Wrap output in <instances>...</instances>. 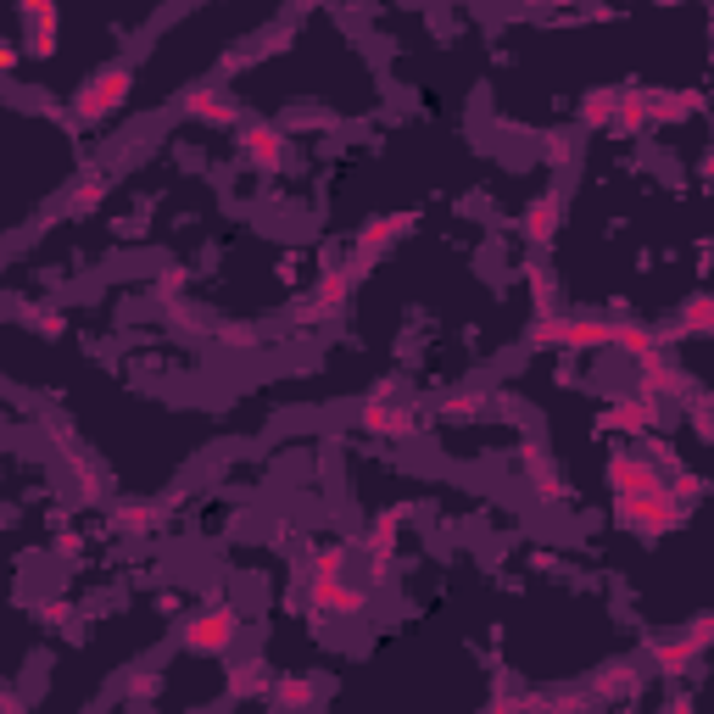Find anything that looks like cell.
I'll list each match as a JSON object with an SVG mask.
<instances>
[{
  "label": "cell",
  "mask_w": 714,
  "mask_h": 714,
  "mask_svg": "<svg viewBox=\"0 0 714 714\" xmlns=\"http://www.w3.org/2000/svg\"><path fill=\"white\" fill-rule=\"evenodd\" d=\"M129 89H134V67H101L96 78L78 89L73 112H78L84 123H101V118H112V112L129 101Z\"/></svg>",
  "instance_id": "cell-1"
},
{
  "label": "cell",
  "mask_w": 714,
  "mask_h": 714,
  "mask_svg": "<svg viewBox=\"0 0 714 714\" xmlns=\"http://www.w3.org/2000/svg\"><path fill=\"white\" fill-rule=\"evenodd\" d=\"M240 637V614L229 608V603H218V608H202L196 619H185L178 625V642H185V653H224L229 642Z\"/></svg>",
  "instance_id": "cell-2"
},
{
  "label": "cell",
  "mask_w": 714,
  "mask_h": 714,
  "mask_svg": "<svg viewBox=\"0 0 714 714\" xmlns=\"http://www.w3.org/2000/svg\"><path fill=\"white\" fill-rule=\"evenodd\" d=\"M619 502V524H631L642 536H664L681 524V502L659 486V491H637V497H614Z\"/></svg>",
  "instance_id": "cell-3"
},
{
  "label": "cell",
  "mask_w": 714,
  "mask_h": 714,
  "mask_svg": "<svg viewBox=\"0 0 714 714\" xmlns=\"http://www.w3.org/2000/svg\"><path fill=\"white\" fill-rule=\"evenodd\" d=\"M530 340L536 346H575V351L586 346L592 351V346L614 340V324L608 318H559V313H548L542 324H530Z\"/></svg>",
  "instance_id": "cell-4"
},
{
  "label": "cell",
  "mask_w": 714,
  "mask_h": 714,
  "mask_svg": "<svg viewBox=\"0 0 714 714\" xmlns=\"http://www.w3.org/2000/svg\"><path fill=\"white\" fill-rule=\"evenodd\" d=\"M708 642H714V619L697 614L686 637H659L648 653H653V670H664V675H686V670L708 653Z\"/></svg>",
  "instance_id": "cell-5"
},
{
  "label": "cell",
  "mask_w": 714,
  "mask_h": 714,
  "mask_svg": "<svg viewBox=\"0 0 714 714\" xmlns=\"http://www.w3.org/2000/svg\"><path fill=\"white\" fill-rule=\"evenodd\" d=\"M664 486V469L637 458V453H614L608 458V491L614 497H637V491H659Z\"/></svg>",
  "instance_id": "cell-6"
},
{
  "label": "cell",
  "mask_w": 714,
  "mask_h": 714,
  "mask_svg": "<svg viewBox=\"0 0 714 714\" xmlns=\"http://www.w3.org/2000/svg\"><path fill=\"white\" fill-rule=\"evenodd\" d=\"M357 424H364L369 435H397V441H402V435L413 430V408L397 402L391 391H375V397L364 402V413H357Z\"/></svg>",
  "instance_id": "cell-7"
},
{
  "label": "cell",
  "mask_w": 714,
  "mask_h": 714,
  "mask_svg": "<svg viewBox=\"0 0 714 714\" xmlns=\"http://www.w3.org/2000/svg\"><path fill=\"white\" fill-rule=\"evenodd\" d=\"M369 608V592L364 586H351V581H313V614H340V619H351V614H364Z\"/></svg>",
  "instance_id": "cell-8"
},
{
  "label": "cell",
  "mask_w": 714,
  "mask_h": 714,
  "mask_svg": "<svg viewBox=\"0 0 714 714\" xmlns=\"http://www.w3.org/2000/svg\"><path fill=\"white\" fill-rule=\"evenodd\" d=\"M240 145H246V162H251L257 173H274V167L285 162V134L268 129V123H246Z\"/></svg>",
  "instance_id": "cell-9"
},
{
  "label": "cell",
  "mask_w": 714,
  "mask_h": 714,
  "mask_svg": "<svg viewBox=\"0 0 714 714\" xmlns=\"http://www.w3.org/2000/svg\"><path fill=\"white\" fill-rule=\"evenodd\" d=\"M185 118H196V123H213V129H229V123H235V107H229V96H224V89H207V84H196V89H185Z\"/></svg>",
  "instance_id": "cell-10"
},
{
  "label": "cell",
  "mask_w": 714,
  "mask_h": 714,
  "mask_svg": "<svg viewBox=\"0 0 714 714\" xmlns=\"http://www.w3.org/2000/svg\"><path fill=\"white\" fill-rule=\"evenodd\" d=\"M23 23H29V51L51 56L56 51V7L51 0H23Z\"/></svg>",
  "instance_id": "cell-11"
},
{
  "label": "cell",
  "mask_w": 714,
  "mask_h": 714,
  "mask_svg": "<svg viewBox=\"0 0 714 714\" xmlns=\"http://www.w3.org/2000/svg\"><path fill=\"white\" fill-rule=\"evenodd\" d=\"M637 375H642V397H675L681 391V375H675V364H670L664 351L637 357Z\"/></svg>",
  "instance_id": "cell-12"
},
{
  "label": "cell",
  "mask_w": 714,
  "mask_h": 714,
  "mask_svg": "<svg viewBox=\"0 0 714 714\" xmlns=\"http://www.w3.org/2000/svg\"><path fill=\"white\" fill-rule=\"evenodd\" d=\"M703 107V96L697 89H659V96H648V123H681V118H692Z\"/></svg>",
  "instance_id": "cell-13"
},
{
  "label": "cell",
  "mask_w": 714,
  "mask_h": 714,
  "mask_svg": "<svg viewBox=\"0 0 714 714\" xmlns=\"http://www.w3.org/2000/svg\"><path fill=\"white\" fill-rule=\"evenodd\" d=\"M653 419H659V402H653V397H631V402H614V408L603 413V424H608V430H625V435L648 430Z\"/></svg>",
  "instance_id": "cell-14"
},
{
  "label": "cell",
  "mask_w": 714,
  "mask_h": 714,
  "mask_svg": "<svg viewBox=\"0 0 714 714\" xmlns=\"http://www.w3.org/2000/svg\"><path fill=\"white\" fill-rule=\"evenodd\" d=\"M397 530H402V508H386L375 524H369V559L380 564V570H391V553H397Z\"/></svg>",
  "instance_id": "cell-15"
},
{
  "label": "cell",
  "mask_w": 714,
  "mask_h": 714,
  "mask_svg": "<svg viewBox=\"0 0 714 714\" xmlns=\"http://www.w3.org/2000/svg\"><path fill=\"white\" fill-rule=\"evenodd\" d=\"M619 134H642L648 129V89H619L614 96V123Z\"/></svg>",
  "instance_id": "cell-16"
},
{
  "label": "cell",
  "mask_w": 714,
  "mask_h": 714,
  "mask_svg": "<svg viewBox=\"0 0 714 714\" xmlns=\"http://www.w3.org/2000/svg\"><path fill=\"white\" fill-rule=\"evenodd\" d=\"M346 302H351V274H346V268H324L318 285H313V307L318 313H340Z\"/></svg>",
  "instance_id": "cell-17"
},
{
  "label": "cell",
  "mask_w": 714,
  "mask_h": 714,
  "mask_svg": "<svg viewBox=\"0 0 714 714\" xmlns=\"http://www.w3.org/2000/svg\"><path fill=\"white\" fill-rule=\"evenodd\" d=\"M408 213H380V218H369L364 229H357V246H364V251H386L397 235H408Z\"/></svg>",
  "instance_id": "cell-18"
},
{
  "label": "cell",
  "mask_w": 714,
  "mask_h": 714,
  "mask_svg": "<svg viewBox=\"0 0 714 714\" xmlns=\"http://www.w3.org/2000/svg\"><path fill=\"white\" fill-rule=\"evenodd\" d=\"M524 235H530L536 246H548V240L559 235V202H553V196H542V202L524 207Z\"/></svg>",
  "instance_id": "cell-19"
},
{
  "label": "cell",
  "mask_w": 714,
  "mask_h": 714,
  "mask_svg": "<svg viewBox=\"0 0 714 714\" xmlns=\"http://www.w3.org/2000/svg\"><path fill=\"white\" fill-rule=\"evenodd\" d=\"M107 202V173L101 167H84L78 185H73V213H96Z\"/></svg>",
  "instance_id": "cell-20"
},
{
  "label": "cell",
  "mask_w": 714,
  "mask_h": 714,
  "mask_svg": "<svg viewBox=\"0 0 714 714\" xmlns=\"http://www.w3.org/2000/svg\"><path fill=\"white\" fill-rule=\"evenodd\" d=\"M608 346H619L625 357H648V351H659V335L648 329V324H614V340Z\"/></svg>",
  "instance_id": "cell-21"
},
{
  "label": "cell",
  "mask_w": 714,
  "mask_h": 714,
  "mask_svg": "<svg viewBox=\"0 0 714 714\" xmlns=\"http://www.w3.org/2000/svg\"><path fill=\"white\" fill-rule=\"evenodd\" d=\"M614 96H619V89H592V96L581 101V123L586 129H608L614 123Z\"/></svg>",
  "instance_id": "cell-22"
},
{
  "label": "cell",
  "mask_w": 714,
  "mask_h": 714,
  "mask_svg": "<svg viewBox=\"0 0 714 714\" xmlns=\"http://www.w3.org/2000/svg\"><path fill=\"white\" fill-rule=\"evenodd\" d=\"M681 324H686L692 335H708V329H714V296H708V291H692L686 307H681Z\"/></svg>",
  "instance_id": "cell-23"
},
{
  "label": "cell",
  "mask_w": 714,
  "mask_h": 714,
  "mask_svg": "<svg viewBox=\"0 0 714 714\" xmlns=\"http://www.w3.org/2000/svg\"><path fill=\"white\" fill-rule=\"evenodd\" d=\"M112 524H118V530H134V536H151V530H156V513L140 508V502H118Z\"/></svg>",
  "instance_id": "cell-24"
},
{
  "label": "cell",
  "mask_w": 714,
  "mask_h": 714,
  "mask_svg": "<svg viewBox=\"0 0 714 714\" xmlns=\"http://www.w3.org/2000/svg\"><path fill=\"white\" fill-rule=\"evenodd\" d=\"M335 575H346V548H318L313 553V581H335Z\"/></svg>",
  "instance_id": "cell-25"
},
{
  "label": "cell",
  "mask_w": 714,
  "mask_h": 714,
  "mask_svg": "<svg viewBox=\"0 0 714 714\" xmlns=\"http://www.w3.org/2000/svg\"><path fill=\"white\" fill-rule=\"evenodd\" d=\"M664 491H670L675 502H692V497H703V475H692V469H675V475L664 480Z\"/></svg>",
  "instance_id": "cell-26"
},
{
  "label": "cell",
  "mask_w": 714,
  "mask_h": 714,
  "mask_svg": "<svg viewBox=\"0 0 714 714\" xmlns=\"http://www.w3.org/2000/svg\"><path fill=\"white\" fill-rule=\"evenodd\" d=\"M274 703H313V681H280Z\"/></svg>",
  "instance_id": "cell-27"
},
{
  "label": "cell",
  "mask_w": 714,
  "mask_h": 714,
  "mask_svg": "<svg viewBox=\"0 0 714 714\" xmlns=\"http://www.w3.org/2000/svg\"><path fill=\"white\" fill-rule=\"evenodd\" d=\"M530 302H536V313H548V302H553V280L548 274H530Z\"/></svg>",
  "instance_id": "cell-28"
},
{
  "label": "cell",
  "mask_w": 714,
  "mask_h": 714,
  "mask_svg": "<svg viewBox=\"0 0 714 714\" xmlns=\"http://www.w3.org/2000/svg\"><path fill=\"white\" fill-rule=\"evenodd\" d=\"M40 619H45V625H62V619H67V603H45Z\"/></svg>",
  "instance_id": "cell-29"
},
{
  "label": "cell",
  "mask_w": 714,
  "mask_h": 714,
  "mask_svg": "<svg viewBox=\"0 0 714 714\" xmlns=\"http://www.w3.org/2000/svg\"><path fill=\"white\" fill-rule=\"evenodd\" d=\"M603 692H631V675H603Z\"/></svg>",
  "instance_id": "cell-30"
},
{
  "label": "cell",
  "mask_w": 714,
  "mask_h": 714,
  "mask_svg": "<svg viewBox=\"0 0 714 714\" xmlns=\"http://www.w3.org/2000/svg\"><path fill=\"white\" fill-rule=\"evenodd\" d=\"M302 7H313V0H302Z\"/></svg>",
  "instance_id": "cell-31"
}]
</instances>
